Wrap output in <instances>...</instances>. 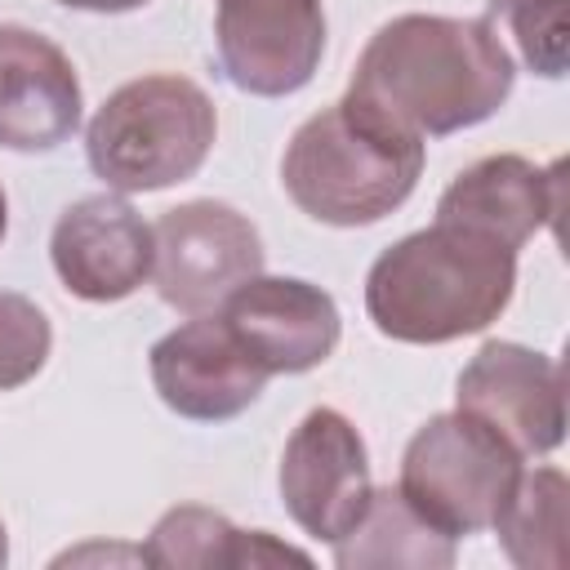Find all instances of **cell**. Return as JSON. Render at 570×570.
Listing matches in <instances>:
<instances>
[{
    "label": "cell",
    "instance_id": "9c48e42d",
    "mask_svg": "<svg viewBox=\"0 0 570 570\" xmlns=\"http://www.w3.org/2000/svg\"><path fill=\"white\" fill-rule=\"evenodd\" d=\"M214 45L223 76L254 98L298 94L325 53L321 0H218Z\"/></svg>",
    "mask_w": 570,
    "mask_h": 570
},
{
    "label": "cell",
    "instance_id": "52a82bcc",
    "mask_svg": "<svg viewBox=\"0 0 570 570\" xmlns=\"http://www.w3.org/2000/svg\"><path fill=\"white\" fill-rule=\"evenodd\" d=\"M454 401L463 414L494 428L521 459L552 454L566 441V383L561 365L534 347L490 338L463 365Z\"/></svg>",
    "mask_w": 570,
    "mask_h": 570
},
{
    "label": "cell",
    "instance_id": "e0dca14e",
    "mask_svg": "<svg viewBox=\"0 0 570 570\" xmlns=\"http://www.w3.org/2000/svg\"><path fill=\"white\" fill-rule=\"evenodd\" d=\"M566 508H570V481L561 468H534L521 472L503 512L494 517V534L512 566L521 570H561L570 561L566 548Z\"/></svg>",
    "mask_w": 570,
    "mask_h": 570
},
{
    "label": "cell",
    "instance_id": "8992f818",
    "mask_svg": "<svg viewBox=\"0 0 570 570\" xmlns=\"http://www.w3.org/2000/svg\"><path fill=\"white\" fill-rule=\"evenodd\" d=\"M263 272L258 227L223 200H187L151 227V281L156 294L187 316H205L227 303L249 276Z\"/></svg>",
    "mask_w": 570,
    "mask_h": 570
},
{
    "label": "cell",
    "instance_id": "44dd1931",
    "mask_svg": "<svg viewBox=\"0 0 570 570\" xmlns=\"http://www.w3.org/2000/svg\"><path fill=\"white\" fill-rule=\"evenodd\" d=\"M4 227H9V200H4V187H0V240H4Z\"/></svg>",
    "mask_w": 570,
    "mask_h": 570
},
{
    "label": "cell",
    "instance_id": "ba28073f",
    "mask_svg": "<svg viewBox=\"0 0 570 570\" xmlns=\"http://www.w3.org/2000/svg\"><path fill=\"white\" fill-rule=\"evenodd\" d=\"M370 490V459L352 419L330 405L307 410L281 454V499L294 525L334 543L356 525Z\"/></svg>",
    "mask_w": 570,
    "mask_h": 570
},
{
    "label": "cell",
    "instance_id": "7a4b0ae2",
    "mask_svg": "<svg viewBox=\"0 0 570 570\" xmlns=\"http://www.w3.org/2000/svg\"><path fill=\"white\" fill-rule=\"evenodd\" d=\"M517 254L450 223L383 249L365 276V312L396 343H454L512 303Z\"/></svg>",
    "mask_w": 570,
    "mask_h": 570
},
{
    "label": "cell",
    "instance_id": "6da1fadb",
    "mask_svg": "<svg viewBox=\"0 0 570 570\" xmlns=\"http://www.w3.org/2000/svg\"><path fill=\"white\" fill-rule=\"evenodd\" d=\"M512 76V53L485 18L401 13L370 36L347 94L419 138H441L490 120Z\"/></svg>",
    "mask_w": 570,
    "mask_h": 570
},
{
    "label": "cell",
    "instance_id": "2e32d148",
    "mask_svg": "<svg viewBox=\"0 0 570 570\" xmlns=\"http://www.w3.org/2000/svg\"><path fill=\"white\" fill-rule=\"evenodd\" d=\"M338 570H450L454 539L423 521L396 485L370 490L365 512L356 525L334 539Z\"/></svg>",
    "mask_w": 570,
    "mask_h": 570
},
{
    "label": "cell",
    "instance_id": "9a60e30c",
    "mask_svg": "<svg viewBox=\"0 0 570 570\" xmlns=\"http://www.w3.org/2000/svg\"><path fill=\"white\" fill-rule=\"evenodd\" d=\"M138 557L147 566H169V570H263V566H312V557L303 548H289L281 539H272L267 530H236L223 512L200 508V503H183L169 508L147 543L138 548Z\"/></svg>",
    "mask_w": 570,
    "mask_h": 570
},
{
    "label": "cell",
    "instance_id": "d6986e66",
    "mask_svg": "<svg viewBox=\"0 0 570 570\" xmlns=\"http://www.w3.org/2000/svg\"><path fill=\"white\" fill-rule=\"evenodd\" d=\"M49 347H53L49 316L31 298L0 289V392L36 379L40 365L49 361Z\"/></svg>",
    "mask_w": 570,
    "mask_h": 570
},
{
    "label": "cell",
    "instance_id": "30bf717a",
    "mask_svg": "<svg viewBox=\"0 0 570 570\" xmlns=\"http://www.w3.org/2000/svg\"><path fill=\"white\" fill-rule=\"evenodd\" d=\"M267 379L272 374L245 352V343L214 312L191 316L151 347V383L160 401L196 423L236 419L263 396Z\"/></svg>",
    "mask_w": 570,
    "mask_h": 570
},
{
    "label": "cell",
    "instance_id": "277c9868",
    "mask_svg": "<svg viewBox=\"0 0 570 570\" xmlns=\"http://www.w3.org/2000/svg\"><path fill=\"white\" fill-rule=\"evenodd\" d=\"M214 134L209 94L178 71H151L107 94L85 129V156L111 191H160L205 165Z\"/></svg>",
    "mask_w": 570,
    "mask_h": 570
},
{
    "label": "cell",
    "instance_id": "ffe728a7",
    "mask_svg": "<svg viewBox=\"0 0 570 570\" xmlns=\"http://www.w3.org/2000/svg\"><path fill=\"white\" fill-rule=\"evenodd\" d=\"M67 9H85V13H129V9H142L147 0H58Z\"/></svg>",
    "mask_w": 570,
    "mask_h": 570
},
{
    "label": "cell",
    "instance_id": "4fadbf2b",
    "mask_svg": "<svg viewBox=\"0 0 570 570\" xmlns=\"http://www.w3.org/2000/svg\"><path fill=\"white\" fill-rule=\"evenodd\" d=\"M566 209V165H534L525 156H485L468 165L436 200V223L468 227L503 249H521Z\"/></svg>",
    "mask_w": 570,
    "mask_h": 570
},
{
    "label": "cell",
    "instance_id": "7402d4cb",
    "mask_svg": "<svg viewBox=\"0 0 570 570\" xmlns=\"http://www.w3.org/2000/svg\"><path fill=\"white\" fill-rule=\"evenodd\" d=\"M9 561V539H4V521H0V566Z\"/></svg>",
    "mask_w": 570,
    "mask_h": 570
},
{
    "label": "cell",
    "instance_id": "3957f363",
    "mask_svg": "<svg viewBox=\"0 0 570 570\" xmlns=\"http://www.w3.org/2000/svg\"><path fill=\"white\" fill-rule=\"evenodd\" d=\"M423 174V138L343 94L303 120L285 147L281 183L289 200L330 227H365L410 200Z\"/></svg>",
    "mask_w": 570,
    "mask_h": 570
},
{
    "label": "cell",
    "instance_id": "8fae6325",
    "mask_svg": "<svg viewBox=\"0 0 570 570\" xmlns=\"http://www.w3.org/2000/svg\"><path fill=\"white\" fill-rule=\"evenodd\" d=\"M227 330L267 374H307L338 347V303L298 276H249L223 303Z\"/></svg>",
    "mask_w": 570,
    "mask_h": 570
},
{
    "label": "cell",
    "instance_id": "5bb4252c",
    "mask_svg": "<svg viewBox=\"0 0 570 570\" xmlns=\"http://www.w3.org/2000/svg\"><path fill=\"white\" fill-rule=\"evenodd\" d=\"M80 125L71 58L40 31L0 22V147L53 151Z\"/></svg>",
    "mask_w": 570,
    "mask_h": 570
},
{
    "label": "cell",
    "instance_id": "5b68a950",
    "mask_svg": "<svg viewBox=\"0 0 570 570\" xmlns=\"http://www.w3.org/2000/svg\"><path fill=\"white\" fill-rule=\"evenodd\" d=\"M521 476V454L481 419L450 410L432 414L401 454L396 490L450 539L490 530Z\"/></svg>",
    "mask_w": 570,
    "mask_h": 570
},
{
    "label": "cell",
    "instance_id": "7c38bea8",
    "mask_svg": "<svg viewBox=\"0 0 570 570\" xmlns=\"http://www.w3.org/2000/svg\"><path fill=\"white\" fill-rule=\"evenodd\" d=\"M49 258L76 298L120 303L151 276V227L125 196H85L58 214Z\"/></svg>",
    "mask_w": 570,
    "mask_h": 570
},
{
    "label": "cell",
    "instance_id": "ac0fdd59",
    "mask_svg": "<svg viewBox=\"0 0 570 570\" xmlns=\"http://www.w3.org/2000/svg\"><path fill=\"white\" fill-rule=\"evenodd\" d=\"M485 22L517 45L534 76H566V0H485Z\"/></svg>",
    "mask_w": 570,
    "mask_h": 570
}]
</instances>
